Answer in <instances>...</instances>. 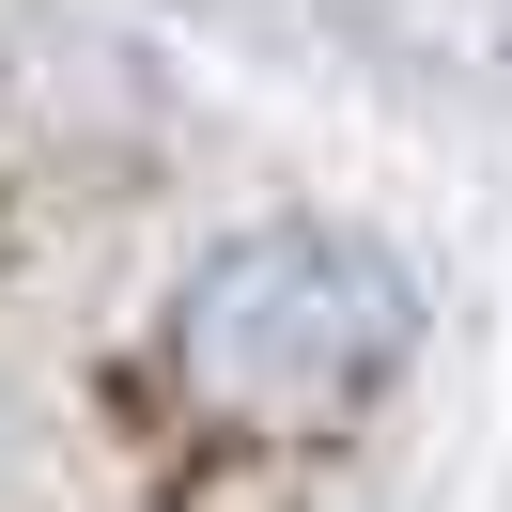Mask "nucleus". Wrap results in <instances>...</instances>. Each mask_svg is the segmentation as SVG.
<instances>
[{
    "label": "nucleus",
    "mask_w": 512,
    "mask_h": 512,
    "mask_svg": "<svg viewBox=\"0 0 512 512\" xmlns=\"http://www.w3.org/2000/svg\"><path fill=\"white\" fill-rule=\"evenodd\" d=\"M404 357H419V280L357 218H264L233 249H202L187 295H171V326H156L171 404L202 435H249V450L373 419L404 388Z\"/></svg>",
    "instance_id": "obj_1"
}]
</instances>
